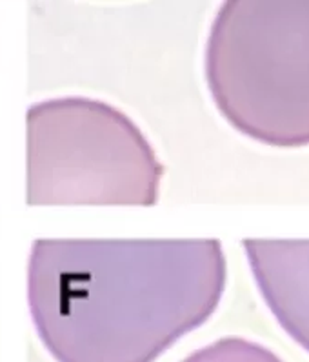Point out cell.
I'll list each match as a JSON object with an SVG mask.
<instances>
[{
	"label": "cell",
	"mask_w": 309,
	"mask_h": 362,
	"mask_svg": "<svg viewBox=\"0 0 309 362\" xmlns=\"http://www.w3.org/2000/svg\"><path fill=\"white\" fill-rule=\"evenodd\" d=\"M182 362H284L272 349L242 337H224L197 349Z\"/></svg>",
	"instance_id": "obj_5"
},
{
	"label": "cell",
	"mask_w": 309,
	"mask_h": 362,
	"mask_svg": "<svg viewBox=\"0 0 309 362\" xmlns=\"http://www.w3.org/2000/svg\"><path fill=\"white\" fill-rule=\"evenodd\" d=\"M213 103L242 135L309 146V0H229L206 44Z\"/></svg>",
	"instance_id": "obj_2"
},
{
	"label": "cell",
	"mask_w": 309,
	"mask_h": 362,
	"mask_svg": "<svg viewBox=\"0 0 309 362\" xmlns=\"http://www.w3.org/2000/svg\"><path fill=\"white\" fill-rule=\"evenodd\" d=\"M216 239H38L28 304L57 362H155L221 304Z\"/></svg>",
	"instance_id": "obj_1"
},
{
	"label": "cell",
	"mask_w": 309,
	"mask_h": 362,
	"mask_svg": "<svg viewBox=\"0 0 309 362\" xmlns=\"http://www.w3.org/2000/svg\"><path fill=\"white\" fill-rule=\"evenodd\" d=\"M242 246L264 303L309 354V240L246 239Z\"/></svg>",
	"instance_id": "obj_4"
},
{
	"label": "cell",
	"mask_w": 309,
	"mask_h": 362,
	"mask_svg": "<svg viewBox=\"0 0 309 362\" xmlns=\"http://www.w3.org/2000/svg\"><path fill=\"white\" fill-rule=\"evenodd\" d=\"M25 155L28 206L158 202L162 162L139 126L102 100L64 97L28 107Z\"/></svg>",
	"instance_id": "obj_3"
}]
</instances>
